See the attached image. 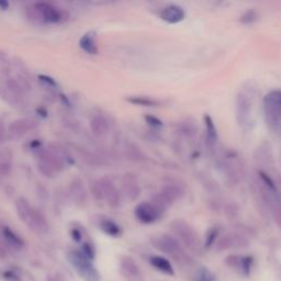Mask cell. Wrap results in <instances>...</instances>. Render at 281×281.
Segmentation results:
<instances>
[{"label": "cell", "mask_w": 281, "mask_h": 281, "mask_svg": "<svg viewBox=\"0 0 281 281\" xmlns=\"http://www.w3.org/2000/svg\"><path fill=\"white\" fill-rule=\"evenodd\" d=\"M63 168V160L57 153L53 151H45L41 154L39 160V169L48 177L56 174Z\"/></svg>", "instance_id": "obj_9"}, {"label": "cell", "mask_w": 281, "mask_h": 281, "mask_svg": "<svg viewBox=\"0 0 281 281\" xmlns=\"http://www.w3.org/2000/svg\"><path fill=\"white\" fill-rule=\"evenodd\" d=\"M90 129L96 137H103L109 131V122L103 116H96L90 121Z\"/></svg>", "instance_id": "obj_18"}, {"label": "cell", "mask_w": 281, "mask_h": 281, "mask_svg": "<svg viewBox=\"0 0 281 281\" xmlns=\"http://www.w3.org/2000/svg\"><path fill=\"white\" fill-rule=\"evenodd\" d=\"M75 186H72V188H75V191H72V194H74L75 200L77 202H84L86 200V191L81 185L80 181H77L76 184H72Z\"/></svg>", "instance_id": "obj_27"}, {"label": "cell", "mask_w": 281, "mask_h": 281, "mask_svg": "<svg viewBox=\"0 0 281 281\" xmlns=\"http://www.w3.org/2000/svg\"><path fill=\"white\" fill-rule=\"evenodd\" d=\"M264 110L267 125L275 132H281V90L266 94Z\"/></svg>", "instance_id": "obj_3"}, {"label": "cell", "mask_w": 281, "mask_h": 281, "mask_svg": "<svg viewBox=\"0 0 281 281\" xmlns=\"http://www.w3.org/2000/svg\"><path fill=\"white\" fill-rule=\"evenodd\" d=\"M184 196L185 191L180 186L175 184H166L163 186L160 192L153 199V203L158 209L165 212L167 208L173 206L178 200H181Z\"/></svg>", "instance_id": "obj_6"}, {"label": "cell", "mask_w": 281, "mask_h": 281, "mask_svg": "<svg viewBox=\"0 0 281 281\" xmlns=\"http://www.w3.org/2000/svg\"><path fill=\"white\" fill-rule=\"evenodd\" d=\"M217 235H219V229L211 228L206 235V247H211L215 243Z\"/></svg>", "instance_id": "obj_31"}, {"label": "cell", "mask_w": 281, "mask_h": 281, "mask_svg": "<svg viewBox=\"0 0 281 281\" xmlns=\"http://www.w3.org/2000/svg\"><path fill=\"white\" fill-rule=\"evenodd\" d=\"M35 11L47 22H58L62 20V12L52 4L47 2H39L34 4Z\"/></svg>", "instance_id": "obj_14"}, {"label": "cell", "mask_w": 281, "mask_h": 281, "mask_svg": "<svg viewBox=\"0 0 281 281\" xmlns=\"http://www.w3.org/2000/svg\"><path fill=\"white\" fill-rule=\"evenodd\" d=\"M252 117V100L246 94L239 93L236 97V121L241 128H247Z\"/></svg>", "instance_id": "obj_11"}, {"label": "cell", "mask_w": 281, "mask_h": 281, "mask_svg": "<svg viewBox=\"0 0 281 281\" xmlns=\"http://www.w3.org/2000/svg\"><path fill=\"white\" fill-rule=\"evenodd\" d=\"M144 120L146 121V123L148 125H151L154 129H161L162 126L164 125V123H163V121L160 119V117L152 116V115L144 116Z\"/></svg>", "instance_id": "obj_32"}, {"label": "cell", "mask_w": 281, "mask_h": 281, "mask_svg": "<svg viewBox=\"0 0 281 281\" xmlns=\"http://www.w3.org/2000/svg\"><path fill=\"white\" fill-rule=\"evenodd\" d=\"M0 233H1V236L4 241H6V243L8 244V245H10L11 247L21 248L24 245L23 239H22L19 235H17L15 232H13L10 228H8V226H2Z\"/></svg>", "instance_id": "obj_20"}, {"label": "cell", "mask_w": 281, "mask_h": 281, "mask_svg": "<svg viewBox=\"0 0 281 281\" xmlns=\"http://www.w3.org/2000/svg\"><path fill=\"white\" fill-rule=\"evenodd\" d=\"M69 258L72 266L75 267V269L78 271V274L86 281H99V279H100L92 260L88 259L81 252L72 251L70 253Z\"/></svg>", "instance_id": "obj_7"}, {"label": "cell", "mask_w": 281, "mask_h": 281, "mask_svg": "<svg viewBox=\"0 0 281 281\" xmlns=\"http://www.w3.org/2000/svg\"><path fill=\"white\" fill-rule=\"evenodd\" d=\"M36 122L32 119H19L11 122L8 132L12 138H20L22 135L35 129Z\"/></svg>", "instance_id": "obj_15"}, {"label": "cell", "mask_w": 281, "mask_h": 281, "mask_svg": "<svg viewBox=\"0 0 281 281\" xmlns=\"http://www.w3.org/2000/svg\"><path fill=\"white\" fill-rule=\"evenodd\" d=\"M185 10L180 6H177V4H169V6L163 9L161 13L162 19L170 24L179 23L185 19Z\"/></svg>", "instance_id": "obj_16"}, {"label": "cell", "mask_w": 281, "mask_h": 281, "mask_svg": "<svg viewBox=\"0 0 281 281\" xmlns=\"http://www.w3.org/2000/svg\"><path fill=\"white\" fill-rule=\"evenodd\" d=\"M156 248L160 249L163 253L174 257L176 260H186L187 256L184 252L183 247L180 246L179 242L175 237L168 234H163L161 236L156 237L153 242Z\"/></svg>", "instance_id": "obj_8"}, {"label": "cell", "mask_w": 281, "mask_h": 281, "mask_svg": "<svg viewBox=\"0 0 281 281\" xmlns=\"http://www.w3.org/2000/svg\"><path fill=\"white\" fill-rule=\"evenodd\" d=\"M248 246V239L244 235L230 232L222 236L219 241L215 243V248L219 252L226 251L231 248H244Z\"/></svg>", "instance_id": "obj_12"}, {"label": "cell", "mask_w": 281, "mask_h": 281, "mask_svg": "<svg viewBox=\"0 0 281 281\" xmlns=\"http://www.w3.org/2000/svg\"><path fill=\"white\" fill-rule=\"evenodd\" d=\"M4 138H6V131H4L2 122H0V143L2 142V140H4Z\"/></svg>", "instance_id": "obj_36"}, {"label": "cell", "mask_w": 281, "mask_h": 281, "mask_svg": "<svg viewBox=\"0 0 281 281\" xmlns=\"http://www.w3.org/2000/svg\"><path fill=\"white\" fill-rule=\"evenodd\" d=\"M258 177H259V179L261 181L262 187L269 189V190H271V191H274V192H278L277 185H276L275 180L271 178V177L268 174L265 173V171H262V170H259V171H258Z\"/></svg>", "instance_id": "obj_25"}, {"label": "cell", "mask_w": 281, "mask_h": 281, "mask_svg": "<svg viewBox=\"0 0 281 281\" xmlns=\"http://www.w3.org/2000/svg\"><path fill=\"white\" fill-rule=\"evenodd\" d=\"M151 261L152 266L155 267L157 270L162 271V273H164L166 275H174V269H173V266L169 262L168 259H166V258L162 257V256H153L151 257Z\"/></svg>", "instance_id": "obj_21"}, {"label": "cell", "mask_w": 281, "mask_h": 281, "mask_svg": "<svg viewBox=\"0 0 281 281\" xmlns=\"http://www.w3.org/2000/svg\"><path fill=\"white\" fill-rule=\"evenodd\" d=\"M71 236L77 242H79L80 239H81V234H80V232H79L78 230H72L71 231Z\"/></svg>", "instance_id": "obj_35"}, {"label": "cell", "mask_w": 281, "mask_h": 281, "mask_svg": "<svg viewBox=\"0 0 281 281\" xmlns=\"http://www.w3.org/2000/svg\"><path fill=\"white\" fill-rule=\"evenodd\" d=\"M4 278L9 281H19V277H18V275H16L15 273H12V271H6V273L3 274Z\"/></svg>", "instance_id": "obj_34"}, {"label": "cell", "mask_w": 281, "mask_h": 281, "mask_svg": "<svg viewBox=\"0 0 281 281\" xmlns=\"http://www.w3.org/2000/svg\"><path fill=\"white\" fill-rule=\"evenodd\" d=\"M79 47L83 51L88 54H97L98 53V47L96 42V34L94 32H87L83 35V38L79 41Z\"/></svg>", "instance_id": "obj_19"}, {"label": "cell", "mask_w": 281, "mask_h": 281, "mask_svg": "<svg viewBox=\"0 0 281 281\" xmlns=\"http://www.w3.org/2000/svg\"><path fill=\"white\" fill-rule=\"evenodd\" d=\"M122 187H123L125 196L131 201L138 200L140 196V192H142L138 177L133 173H126L123 175V177H122Z\"/></svg>", "instance_id": "obj_13"}, {"label": "cell", "mask_w": 281, "mask_h": 281, "mask_svg": "<svg viewBox=\"0 0 281 281\" xmlns=\"http://www.w3.org/2000/svg\"><path fill=\"white\" fill-rule=\"evenodd\" d=\"M252 265H253V257L251 256H242L241 259V265H239V269H241L242 273L248 276L249 273H251L252 269Z\"/></svg>", "instance_id": "obj_30"}, {"label": "cell", "mask_w": 281, "mask_h": 281, "mask_svg": "<svg viewBox=\"0 0 281 281\" xmlns=\"http://www.w3.org/2000/svg\"><path fill=\"white\" fill-rule=\"evenodd\" d=\"M16 208L18 215L30 229L41 233L47 232L48 229L47 219L38 209H34L28 200H25L23 198L18 199L16 202Z\"/></svg>", "instance_id": "obj_1"}, {"label": "cell", "mask_w": 281, "mask_h": 281, "mask_svg": "<svg viewBox=\"0 0 281 281\" xmlns=\"http://www.w3.org/2000/svg\"><path fill=\"white\" fill-rule=\"evenodd\" d=\"M130 103L140 107H160L161 102L147 96H130L126 98Z\"/></svg>", "instance_id": "obj_23"}, {"label": "cell", "mask_w": 281, "mask_h": 281, "mask_svg": "<svg viewBox=\"0 0 281 281\" xmlns=\"http://www.w3.org/2000/svg\"><path fill=\"white\" fill-rule=\"evenodd\" d=\"M203 121H205L206 125V132H207V140L209 145H214L217 140V130L214 121L209 115H205L203 117Z\"/></svg>", "instance_id": "obj_22"}, {"label": "cell", "mask_w": 281, "mask_h": 281, "mask_svg": "<svg viewBox=\"0 0 281 281\" xmlns=\"http://www.w3.org/2000/svg\"><path fill=\"white\" fill-rule=\"evenodd\" d=\"M94 194L99 200H106L111 208L121 206V194L110 179L102 178L94 183Z\"/></svg>", "instance_id": "obj_5"}, {"label": "cell", "mask_w": 281, "mask_h": 281, "mask_svg": "<svg viewBox=\"0 0 281 281\" xmlns=\"http://www.w3.org/2000/svg\"><path fill=\"white\" fill-rule=\"evenodd\" d=\"M13 156L8 148L0 149V176L7 177L12 170Z\"/></svg>", "instance_id": "obj_17"}, {"label": "cell", "mask_w": 281, "mask_h": 281, "mask_svg": "<svg viewBox=\"0 0 281 281\" xmlns=\"http://www.w3.org/2000/svg\"><path fill=\"white\" fill-rule=\"evenodd\" d=\"M84 254V255L88 258V259L90 260H93L94 258V247L90 245V244L88 243H86L84 244V246H83V252H81Z\"/></svg>", "instance_id": "obj_33"}, {"label": "cell", "mask_w": 281, "mask_h": 281, "mask_svg": "<svg viewBox=\"0 0 281 281\" xmlns=\"http://www.w3.org/2000/svg\"><path fill=\"white\" fill-rule=\"evenodd\" d=\"M161 209L154 205L153 202H142L134 209V215L143 224L155 223L163 215Z\"/></svg>", "instance_id": "obj_10"}, {"label": "cell", "mask_w": 281, "mask_h": 281, "mask_svg": "<svg viewBox=\"0 0 281 281\" xmlns=\"http://www.w3.org/2000/svg\"><path fill=\"white\" fill-rule=\"evenodd\" d=\"M122 267H123V269L128 271L130 275L139 276L138 266L135 265V262L131 259V258H125V259L122 261Z\"/></svg>", "instance_id": "obj_28"}, {"label": "cell", "mask_w": 281, "mask_h": 281, "mask_svg": "<svg viewBox=\"0 0 281 281\" xmlns=\"http://www.w3.org/2000/svg\"><path fill=\"white\" fill-rule=\"evenodd\" d=\"M258 15L255 10L253 9H249L246 12H244L241 17V22L244 24H252L254 22L257 21Z\"/></svg>", "instance_id": "obj_29"}, {"label": "cell", "mask_w": 281, "mask_h": 281, "mask_svg": "<svg viewBox=\"0 0 281 281\" xmlns=\"http://www.w3.org/2000/svg\"><path fill=\"white\" fill-rule=\"evenodd\" d=\"M29 88L28 80L22 76H17L13 78H7L0 85V96L4 101L10 105H19L23 100L24 92Z\"/></svg>", "instance_id": "obj_2"}, {"label": "cell", "mask_w": 281, "mask_h": 281, "mask_svg": "<svg viewBox=\"0 0 281 281\" xmlns=\"http://www.w3.org/2000/svg\"><path fill=\"white\" fill-rule=\"evenodd\" d=\"M100 228L106 234L110 235V236H113V237L120 236L122 233V230L120 226L117 225L116 222H113L112 220H109V219L101 221Z\"/></svg>", "instance_id": "obj_24"}, {"label": "cell", "mask_w": 281, "mask_h": 281, "mask_svg": "<svg viewBox=\"0 0 281 281\" xmlns=\"http://www.w3.org/2000/svg\"><path fill=\"white\" fill-rule=\"evenodd\" d=\"M173 232L179 237L184 245L189 248L191 252L199 253L201 251V242L198 233L194 231L191 225L184 220H175L170 224Z\"/></svg>", "instance_id": "obj_4"}, {"label": "cell", "mask_w": 281, "mask_h": 281, "mask_svg": "<svg viewBox=\"0 0 281 281\" xmlns=\"http://www.w3.org/2000/svg\"><path fill=\"white\" fill-rule=\"evenodd\" d=\"M194 281H215V276L209 269L200 268L196 274Z\"/></svg>", "instance_id": "obj_26"}]
</instances>
